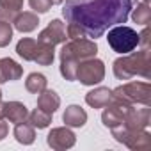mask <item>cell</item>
<instances>
[{"mask_svg": "<svg viewBox=\"0 0 151 151\" xmlns=\"http://www.w3.org/2000/svg\"><path fill=\"white\" fill-rule=\"evenodd\" d=\"M114 75L119 80H128L135 75H140L144 78L151 77V53L149 48L144 46L140 52H130L126 57L114 60Z\"/></svg>", "mask_w": 151, "mask_h": 151, "instance_id": "3957f363", "label": "cell"}, {"mask_svg": "<svg viewBox=\"0 0 151 151\" xmlns=\"http://www.w3.org/2000/svg\"><path fill=\"white\" fill-rule=\"evenodd\" d=\"M25 87H27L29 93L39 94L41 91L46 89V77L41 75V73H30L27 77V80H25Z\"/></svg>", "mask_w": 151, "mask_h": 151, "instance_id": "d6986e66", "label": "cell"}, {"mask_svg": "<svg viewBox=\"0 0 151 151\" xmlns=\"http://www.w3.org/2000/svg\"><path fill=\"white\" fill-rule=\"evenodd\" d=\"M37 39L43 41V43H48V45H52V46L64 43V41L68 39V34H66V27H64V23H62L60 20H53V22H50L48 27H46L45 30H41V34H39Z\"/></svg>", "mask_w": 151, "mask_h": 151, "instance_id": "ba28073f", "label": "cell"}, {"mask_svg": "<svg viewBox=\"0 0 151 151\" xmlns=\"http://www.w3.org/2000/svg\"><path fill=\"white\" fill-rule=\"evenodd\" d=\"M14 29L20 32H32L39 25V18L34 13H18V16L13 20Z\"/></svg>", "mask_w": 151, "mask_h": 151, "instance_id": "e0dca14e", "label": "cell"}, {"mask_svg": "<svg viewBox=\"0 0 151 151\" xmlns=\"http://www.w3.org/2000/svg\"><path fill=\"white\" fill-rule=\"evenodd\" d=\"M110 98H112V91L109 87H98V89L86 94V101L93 109H103L110 101Z\"/></svg>", "mask_w": 151, "mask_h": 151, "instance_id": "9a60e30c", "label": "cell"}, {"mask_svg": "<svg viewBox=\"0 0 151 151\" xmlns=\"http://www.w3.org/2000/svg\"><path fill=\"white\" fill-rule=\"evenodd\" d=\"M117 140L123 142L130 149H149L151 147V137H149V133L146 130H130V132H124Z\"/></svg>", "mask_w": 151, "mask_h": 151, "instance_id": "9c48e42d", "label": "cell"}, {"mask_svg": "<svg viewBox=\"0 0 151 151\" xmlns=\"http://www.w3.org/2000/svg\"><path fill=\"white\" fill-rule=\"evenodd\" d=\"M132 11V0H66L62 16L75 23L87 37H101L109 27L124 23Z\"/></svg>", "mask_w": 151, "mask_h": 151, "instance_id": "6da1fadb", "label": "cell"}, {"mask_svg": "<svg viewBox=\"0 0 151 151\" xmlns=\"http://www.w3.org/2000/svg\"><path fill=\"white\" fill-rule=\"evenodd\" d=\"M23 75V69L18 62H14L13 59H0V84L4 82H14L20 80Z\"/></svg>", "mask_w": 151, "mask_h": 151, "instance_id": "7c38bea8", "label": "cell"}, {"mask_svg": "<svg viewBox=\"0 0 151 151\" xmlns=\"http://www.w3.org/2000/svg\"><path fill=\"white\" fill-rule=\"evenodd\" d=\"M132 18H133V22H135V23H139V25H147V23H149V20H151V9H149L147 2L139 4V6L133 9Z\"/></svg>", "mask_w": 151, "mask_h": 151, "instance_id": "44dd1931", "label": "cell"}, {"mask_svg": "<svg viewBox=\"0 0 151 151\" xmlns=\"http://www.w3.org/2000/svg\"><path fill=\"white\" fill-rule=\"evenodd\" d=\"M13 39V27L11 22H0V48H4L11 43Z\"/></svg>", "mask_w": 151, "mask_h": 151, "instance_id": "7402d4cb", "label": "cell"}, {"mask_svg": "<svg viewBox=\"0 0 151 151\" xmlns=\"http://www.w3.org/2000/svg\"><path fill=\"white\" fill-rule=\"evenodd\" d=\"M62 2H64V0H52V4H53V6H57V4H62Z\"/></svg>", "mask_w": 151, "mask_h": 151, "instance_id": "d4e9b609", "label": "cell"}, {"mask_svg": "<svg viewBox=\"0 0 151 151\" xmlns=\"http://www.w3.org/2000/svg\"><path fill=\"white\" fill-rule=\"evenodd\" d=\"M96 52H98V46L94 41H89L86 37L71 39L60 50V75L69 82L75 80L77 78L78 62L91 59V57H96Z\"/></svg>", "mask_w": 151, "mask_h": 151, "instance_id": "7a4b0ae2", "label": "cell"}, {"mask_svg": "<svg viewBox=\"0 0 151 151\" xmlns=\"http://www.w3.org/2000/svg\"><path fill=\"white\" fill-rule=\"evenodd\" d=\"M112 98L128 103V105H146L149 107L151 103V86L147 82H130L124 86H119L112 91Z\"/></svg>", "mask_w": 151, "mask_h": 151, "instance_id": "5b68a950", "label": "cell"}, {"mask_svg": "<svg viewBox=\"0 0 151 151\" xmlns=\"http://www.w3.org/2000/svg\"><path fill=\"white\" fill-rule=\"evenodd\" d=\"M66 126H73V128H78V126H84L86 121H87V112L78 107V105H69L62 116Z\"/></svg>", "mask_w": 151, "mask_h": 151, "instance_id": "5bb4252c", "label": "cell"}, {"mask_svg": "<svg viewBox=\"0 0 151 151\" xmlns=\"http://www.w3.org/2000/svg\"><path fill=\"white\" fill-rule=\"evenodd\" d=\"M23 0H0V20L13 22L22 13Z\"/></svg>", "mask_w": 151, "mask_h": 151, "instance_id": "2e32d148", "label": "cell"}, {"mask_svg": "<svg viewBox=\"0 0 151 151\" xmlns=\"http://www.w3.org/2000/svg\"><path fill=\"white\" fill-rule=\"evenodd\" d=\"M29 4L30 7L36 11V13H46L53 4H52V0H29Z\"/></svg>", "mask_w": 151, "mask_h": 151, "instance_id": "603a6c76", "label": "cell"}, {"mask_svg": "<svg viewBox=\"0 0 151 151\" xmlns=\"http://www.w3.org/2000/svg\"><path fill=\"white\" fill-rule=\"evenodd\" d=\"M53 48L55 46H52L48 43H43L39 39L36 41V39H30V37H23L16 45V53L20 57H23L25 60H32V62L41 64V66H50L55 59Z\"/></svg>", "mask_w": 151, "mask_h": 151, "instance_id": "277c9868", "label": "cell"}, {"mask_svg": "<svg viewBox=\"0 0 151 151\" xmlns=\"http://www.w3.org/2000/svg\"><path fill=\"white\" fill-rule=\"evenodd\" d=\"M27 121H29L34 128L43 130V128H46V126L52 123V116H50V114H46V112H43L41 109H36L34 112H29Z\"/></svg>", "mask_w": 151, "mask_h": 151, "instance_id": "ffe728a7", "label": "cell"}, {"mask_svg": "<svg viewBox=\"0 0 151 151\" xmlns=\"http://www.w3.org/2000/svg\"><path fill=\"white\" fill-rule=\"evenodd\" d=\"M59 105H60V98H59V94L55 91L45 89V91L39 93V96H37V109H41L43 112L52 116L59 109Z\"/></svg>", "mask_w": 151, "mask_h": 151, "instance_id": "4fadbf2b", "label": "cell"}, {"mask_svg": "<svg viewBox=\"0 0 151 151\" xmlns=\"http://www.w3.org/2000/svg\"><path fill=\"white\" fill-rule=\"evenodd\" d=\"M46 142L50 147L53 149H69L71 146H75V133L68 128H53L48 137H46Z\"/></svg>", "mask_w": 151, "mask_h": 151, "instance_id": "30bf717a", "label": "cell"}, {"mask_svg": "<svg viewBox=\"0 0 151 151\" xmlns=\"http://www.w3.org/2000/svg\"><path fill=\"white\" fill-rule=\"evenodd\" d=\"M107 41L114 52L123 53V55L133 52L140 45V37L137 30H133L132 27H124V25H114V29L109 30Z\"/></svg>", "mask_w": 151, "mask_h": 151, "instance_id": "8992f818", "label": "cell"}, {"mask_svg": "<svg viewBox=\"0 0 151 151\" xmlns=\"http://www.w3.org/2000/svg\"><path fill=\"white\" fill-rule=\"evenodd\" d=\"M7 132H9V126H7V123H4L2 119H0V140H2L4 137H7Z\"/></svg>", "mask_w": 151, "mask_h": 151, "instance_id": "cb8c5ba5", "label": "cell"}, {"mask_svg": "<svg viewBox=\"0 0 151 151\" xmlns=\"http://www.w3.org/2000/svg\"><path fill=\"white\" fill-rule=\"evenodd\" d=\"M2 116L4 119H7L9 123H22V121H27L29 117V110L23 103L20 101H6L2 103Z\"/></svg>", "mask_w": 151, "mask_h": 151, "instance_id": "8fae6325", "label": "cell"}, {"mask_svg": "<svg viewBox=\"0 0 151 151\" xmlns=\"http://www.w3.org/2000/svg\"><path fill=\"white\" fill-rule=\"evenodd\" d=\"M14 137L20 144H32L34 139H36V128L29 123V121H22V123H16L14 126Z\"/></svg>", "mask_w": 151, "mask_h": 151, "instance_id": "ac0fdd59", "label": "cell"}, {"mask_svg": "<svg viewBox=\"0 0 151 151\" xmlns=\"http://www.w3.org/2000/svg\"><path fill=\"white\" fill-rule=\"evenodd\" d=\"M105 77V66L100 59H86L82 62H78V68H77V78L80 84L84 86H94V84H100Z\"/></svg>", "mask_w": 151, "mask_h": 151, "instance_id": "52a82bcc", "label": "cell"}, {"mask_svg": "<svg viewBox=\"0 0 151 151\" xmlns=\"http://www.w3.org/2000/svg\"><path fill=\"white\" fill-rule=\"evenodd\" d=\"M0 103H2V91H0Z\"/></svg>", "mask_w": 151, "mask_h": 151, "instance_id": "484cf974", "label": "cell"}]
</instances>
